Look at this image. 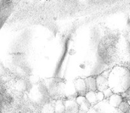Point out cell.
<instances>
[{"instance_id":"6da1fadb","label":"cell","mask_w":130,"mask_h":113,"mask_svg":"<svg viewBox=\"0 0 130 113\" xmlns=\"http://www.w3.org/2000/svg\"><path fill=\"white\" fill-rule=\"evenodd\" d=\"M109 86L114 93L121 94L128 91L130 88L129 69L116 66L111 69L109 77Z\"/></svg>"},{"instance_id":"7a4b0ae2","label":"cell","mask_w":130,"mask_h":113,"mask_svg":"<svg viewBox=\"0 0 130 113\" xmlns=\"http://www.w3.org/2000/svg\"><path fill=\"white\" fill-rule=\"evenodd\" d=\"M30 89V94L32 97V102L36 105H44L51 98L44 84H38Z\"/></svg>"},{"instance_id":"3957f363","label":"cell","mask_w":130,"mask_h":113,"mask_svg":"<svg viewBox=\"0 0 130 113\" xmlns=\"http://www.w3.org/2000/svg\"><path fill=\"white\" fill-rule=\"evenodd\" d=\"M85 96L91 105H95L99 102L105 99V96H104L103 92L100 91H88Z\"/></svg>"},{"instance_id":"277c9868","label":"cell","mask_w":130,"mask_h":113,"mask_svg":"<svg viewBox=\"0 0 130 113\" xmlns=\"http://www.w3.org/2000/svg\"><path fill=\"white\" fill-rule=\"evenodd\" d=\"M74 83L75 88H76V90L79 96H86V93L88 92V90L85 79H76L74 81Z\"/></svg>"},{"instance_id":"5b68a950","label":"cell","mask_w":130,"mask_h":113,"mask_svg":"<svg viewBox=\"0 0 130 113\" xmlns=\"http://www.w3.org/2000/svg\"><path fill=\"white\" fill-rule=\"evenodd\" d=\"M66 106L65 113H79L80 112L79 107L76 99H66L64 100Z\"/></svg>"},{"instance_id":"8992f818","label":"cell","mask_w":130,"mask_h":113,"mask_svg":"<svg viewBox=\"0 0 130 113\" xmlns=\"http://www.w3.org/2000/svg\"><path fill=\"white\" fill-rule=\"evenodd\" d=\"M96 86L97 90L103 92L104 90L109 88V79L103 76L102 74H98L96 76Z\"/></svg>"},{"instance_id":"52a82bcc","label":"cell","mask_w":130,"mask_h":113,"mask_svg":"<svg viewBox=\"0 0 130 113\" xmlns=\"http://www.w3.org/2000/svg\"><path fill=\"white\" fill-rule=\"evenodd\" d=\"M79 107L80 111L83 112H87L91 108V105L85 96H78L76 99Z\"/></svg>"},{"instance_id":"ba28073f","label":"cell","mask_w":130,"mask_h":113,"mask_svg":"<svg viewBox=\"0 0 130 113\" xmlns=\"http://www.w3.org/2000/svg\"><path fill=\"white\" fill-rule=\"evenodd\" d=\"M124 100V98L121 94L114 93L109 99V104L114 108H119V105Z\"/></svg>"},{"instance_id":"9c48e42d","label":"cell","mask_w":130,"mask_h":113,"mask_svg":"<svg viewBox=\"0 0 130 113\" xmlns=\"http://www.w3.org/2000/svg\"><path fill=\"white\" fill-rule=\"evenodd\" d=\"M86 81V86L88 91H96L97 90V86H96V77L94 76H90L85 79Z\"/></svg>"},{"instance_id":"30bf717a","label":"cell","mask_w":130,"mask_h":113,"mask_svg":"<svg viewBox=\"0 0 130 113\" xmlns=\"http://www.w3.org/2000/svg\"><path fill=\"white\" fill-rule=\"evenodd\" d=\"M29 83L25 79H19L16 82L15 88L19 92H24L29 88Z\"/></svg>"},{"instance_id":"8fae6325","label":"cell","mask_w":130,"mask_h":113,"mask_svg":"<svg viewBox=\"0 0 130 113\" xmlns=\"http://www.w3.org/2000/svg\"><path fill=\"white\" fill-rule=\"evenodd\" d=\"M55 113H65L66 112V106L64 104V100L58 99L55 103Z\"/></svg>"},{"instance_id":"7c38bea8","label":"cell","mask_w":130,"mask_h":113,"mask_svg":"<svg viewBox=\"0 0 130 113\" xmlns=\"http://www.w3.org/2000/svg\"><path fill=\"white\" fill-rule=\"evenodd\" d=\"M41 113H55L54 105L50 103H46L42 106Z\"/></svg>"},{"instance_id":"4fadbf2b","label":"cell","mask_w":130,"mask_h":113,"mask_svg":"<svg viewBox=\"0 0 130 113\" xmlns=\"http://www.w3.org/2000/svg\"><path fill=\"white\" fill-rule=\"evenodd\" d=\"M129 109H130V105L129 104V103H128V102L126 100H124H124L122 102L121 105H119L118 109H119V110L121 112L128 113V112H129Z\"/></svg>"},{"instance_id":"5bb4252c","label":"cell","mask_w":130,"mask_h":113,"mask_svg":"<svg viewBox=\"0 0 130 113\" xmlns=\"http://www.w3.org/2000/svg\"><path fill=\"white\" fill-rule=\"evenodd\" d=\"M128 113H130V109H129V112H128Z\"/></svg>"}]
</instances>
